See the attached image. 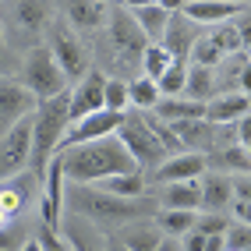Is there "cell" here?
I'll return each mask as SVG.
<instances>
[{"label": "cell", "instance_id": "6da1fadb", "mask_svg": "<svg viewBox=\"0 0 251 251\" xmlns=\"http://www.w3.org/2000/svg\"><path fill=\"white\" fill-rule=\"evenodd\" d=\"M60 163H64V177L68 184H103L110 177H121V174H135L138 163L131 159V152L121 145V138H99V142H89V145H78V149H68L60 152Z\"/></svg>", "mask_w": 251, "mask_h": 251}, {"label": "cell", "instance_id": "7a4b0ae2", "mask_svg": "<svg viewBox=\"0 0 251 251\" xmlns=\"http://www.w3.org/2000/svg\"><path fill=\"white\" fill-rule=\"evenodd\" d=\"M64 205L75 212V220H89V223H99V226H127L135 220H149V209L152 202L149 198H113L106 191H96L89 184H68V195H64Z\"/></svg>", "mask_w": 251, "mask_h": 251}, {"label": "cell", "instance_id": "3957f363", "mask_svg": "<svg viewBox=\"0 0 251 251\" xmlns=\"http://www.w3.org/2000/svg\"><path fill=\"white\" fill-rule=\"evenodd\" d=\"M68 127H71V92H64L57 99H46V103H39L36 113H32V163L28 166L36 170L39 180L46 174L50 159L57 156Z\"/></svg>", "mask_w": 251, "mask_h": 251}, {"label": "cell", "instance_id": "277c9868", "mask_svg": "<svg viewBox=\"0 0 251 251\" xmlns=\"http://www.w3.org/2000/svg\"><path fill=\"white\" fill-rule=\"evenodd\" d=\"M22 85L36 96V103H46V99H57L68 92L71 81L64 78L60 64L53 60V53L46 50V43L32 46L28 57H25V71H22Z\"/></svg>", "mask_w": 251, "mask_h": 251}, {"label": "cell", "instance_id": "5b68a950", "mask_svg": "<svg viewBox=\"0 0 251 251\" xmlns=\"http://www.w3.org/2000/svg\"><path fill=\"white\" fill-rule=\"evenodd\" d=\"M46 50L53 53V60L60 64V71L68 81H78L89 75V50L85 43L78 39V32L68 25V22H50L46 28Z\"/></svg>", "mask_w": 251, "mask_h": 251}, {"label": "cell", "instance_id": "8992f818", "mask_svg": "<svg viewBox=\"0 0 251 251\" xmlns=\"http://www.w3.org/2000/svg\"><path fill=\"white\" fill-rule=\"evenodd\" d=\"M117 138H121V145L131 152V159L138 163V170L142 166H156L159 163H166L170 156L163 152V145H159V138L152 135V127H149V121H145V113H124V124L117 127Z\"/></svg>", "mask_w": 251, "mask_h": 251}, {"label": "cell", "instance_id": "52a82bcc", "mask_svg": "<svg viewBox=\"0 0 251 251\" xmlns=\"http://www.w3.org/2000/svg\"><path fill=\"white\" fill-rule=\"evenodd\" d=\"M106 28H110V46L117 50V64H121V68H127V64H142V53H145L149 39L142 36V28L135 25V18L127 14L124 4H113Z\"/></svg>", "mask_w": 251, "mask_h": 251}, {"label": "cell", "instance_id": "ba28073f", "mask_svg": "<svg viewBox=\"0 0 251 251\" xmlns=\"http://www.w3.org/2000/svg\"><path fill=\"white\" fill-rule=\"evenodd\" d=\"M32 163V117L18 121L0 138V180L22 177Z\"/></svg>", "mask_w": 251, "mask_h": 251}, {"label": "cell", "instance_id": "9c48e42d", "mask_svg": "<svg viewBox=\"0 0 251 251\" xmlns=\"http://www.w3.org/2000/svg\"><path fill=\"white\" fill-rule=\"evenodd\" d=\"M121 124H124V113H113V110H99V113L81 117V121H75V124L68 127V135H64V142H60V149H57V156L68 152V149L99 142V138H113Z\"/></svg>", "mask_w": 251, "mask_h": 251}, {"label": "cell", "instance_id": "30bf717a", "mask_svg": "<svg viewBox=\"0 0 251 251\" xmlns=\"http://www.w3.org/2000/svg\"><path fill=\"white\" fill-rule=\"evenodd\" d=\"M64 195H68V177H64L60 156H53L43 174V202H39V220H43V230H50V233H60Z\"/></svg>", "mask_w": 251, "mask_h": 251}, {"label": "cell", "instance_id": "8fae6325", "mask_svg": "<svg viewBox=\"0 0 251 251\" xmlns=\"http://www.w3.org/2000/svg\"><path fill=\"white\" fill-rule=\"evenodd\" d=\"M36 106H39L36 96H32L18 78H0V138H4L18 121L32 117Z\"/></svg>", "mask_w": 251, "mask_h": 251}, {"label": "cell", "instance_id": "7c38bea8", "mask_svg": "<svg viewBox=\"0 0 251 251\" xmlns=\"http://www.w3.org/2000/svg\"><path fill=\"white\" fill-rule=\"evenodd\" d=\"M188 22H195L198 28H216L226 25L230 18L248 11V4H233V0H184V4H174Z\"/></svg>", "mask_w": 251, "mask_h": 251}, {"label": "cell", "instance_id": "4fadbf2b", "mask_svg": "<svg viewBox=\"0 0 251 251\" xmlns=\"http://www.w3.org/2000/svg\"><path fill=\"white\" fill-rule=\"evenodd\" d=\"M205 36V28H198L195 22H188L184 14L174 7V14H170V22H166V32H163V39H159V46L170 53L174 60H180V64H188V57H191V50H195V43Z\"/></svg>", "mask_w": 251, "mask_h": 251}, {"label": "cell", "instance_id": "5bb4252c", "mask_svg": "<svg viewBox=\"0 0 251 251\" xmlns=\"http://www.w3.org/2000/svg\"><path fill=\"white\" fill-rule=\"evenodd\" d=\"M209 170V159L202 152H184V156H170L166 163H159L152 170V184L166 188V184H184V180H202Z\"/></svg>", "mask_w": 251, "mask_h": 251}, {"label": "cell", "instance_id": "9a60e30c", "mask_svg": "<svg viewBox=\"0 0 251 251\" xmlns=\"http://www.w3.org/2000/svg\"><path fill=\"white\" fill-rule=\"evenodd\" d=\"M99 110H106V75L89 71L71 89V124L81 121V117H89V113H99Z\"/></svg>", "mask_w": 251, "mask_h": 251}, {"label": "cell", "instance_id": "2e32d148", "mask_svg": "<svg viewBox=\"0 0 251 251\" xmlns=\"http://www.w3.org/2000/svg\"><path fill=\"white\" fill-rule=\"evenodd\" d=\"M64 22H68L75 32H99L110 22L113 4H103V0H75V4H64Z\"/></svg>", "mask_w": 251, "mask_h": 251}, {"label": "cell", "instance_id": "e0dca14e", "mask_svg": "<svg viewBox=\"0 0 251 251\" xmlns=\"http://www.w3.org/2000/svg\"><path fill=\"white\" fill-rule=\"evenodd\" d=\"M127 14L135 18V25L142 28V36L149 43H159L163 32H166V22H170L174 7L170 4H159V0H149V4H124Z\"/></svg>", "mask_w": 251, "mask_h": 251}, {"label": "cell", "instance_id": "ac0fdd59", "mask_svg": "<svg viewBox=\"0 0 251 251\" xmlns=\"http://www.w3.org/2000/svg\"><path fill=\"white\" fill-rule=\"evenodd\" d=\"M198 188H202V212L205 216H223L233 205V184H230L226 174L205 170V177L198 180Z\"/></svg>", "mask_w": 251, "mask_h": 251}, {"label": "cell", "instance_id": "d6986e66", "mask_svg": "<svg viewBox=\"0 0 251 251\" xmlns=\"http://www.w3.org/2000/svg\"><path fill=\"white\" fill-rule=\"evenodd\" d=\"M251 110V99L241 92H220L205 103V121L209 124H237L241 117Z\"/></svg>", "mask_w": 251, "mask_h": 251}, {"label": "cell", "instance_id": "ffe728a7", "mask_svg": "<svg viewBox=\"0 0 251 251\" xmlns=\"http://www.w3.org/2000/svg\"><path fill=\"white\" fill-rule=\"evenodd\" d=\"M0 14H7L22 32L36 36V32H46L50 22H53V4H7L0 7Z\"/></svg>", "mask_w": 251, "mask_h": 251}, {"label": "cell", "instance_id": "44dd1931", "mask_svg": "<svg viewBox=\"0 0 251 251\" xmlns=\"http://www.w3.org/2000/svg\"><path fill=\"white\" fill-rule=\"evenodd\" d=\"M156 202H159V209H184V212H198V209H202V188H198V180L166 184V188H156Z\"/></svg>", "mask_w": 251, "mask_h": 251}, {"label": "cell", "instance_id": "7402d4cb", "mask_svg": "<svg viewBox=\"0 0 251 251\" xmlns=\"http://www.w3.org/2000/svg\"><path fill=\"white\" fill-rule=\"evenodd\" d=\"M117 241H121L127 251H156V248L163 244V233H159V226L152 223V216H149V220H135V223L121 226Z\"/></svg>", "mask_w": 251, "mask_h": 251}, {"label": "cell", "instance_id": "603a6c76", "mask_svg": "<svg viewBox=\"0 0 251 251\" xmlns=\"http://www.w3.org/2000/svg\"><path fill=\"white\" fill-rule=\"evenodd\" d=\"M152 223L159 226L163 237L180 241L184 233H191V230H195L198 212H184V209H156V212H152Z\"/></svg>", "mask_w": 251, "mask_h": 251}, {"label": "cell", "instance_id": "cb8c5ba5", "mask_svg": "<svg viewBox=\"0 0 251 251\" xmlns=\"http://www.w3.org/2000/svg\"><path fill=\"white\" fill-rule=\"evenodd\" d=\"M159 121L166 124H180V121H205V103H195V99H159V106L152 110Z\"/></svg>", "mask_w": 251, "mask_h": 251}, {"label": "cell", "instance_id": "d4e9b609", "mask_svg": "<svg viewBox=\"0 0 251 251\" xmlns=\"http://www.w3.org/2000/svg\"><path fill=\"white\" fill-rule=\"evenodd\" d=\"M205 159H209V170L226 174V177H244V174H251V152H244L241 145L220 149V152H212V156H205Z\"/></svg>", "mask_w": 251, "mask_h": 251}, {"label": "cell", "instance_id": "484cf974", "mask_svg": "<svg viewBox=\"0 0 251 251\" xmlns=\"http://www.w3.org/2000/svg\"><path fill=\"white\" fill-rule=\"evenodd\" d=\"M159 99H163V96H159V85H156L152 78H142V75H138V78L127 81V106L135 110V113H152V110L159 106ZM131 110H127V113H131Z\"/></svg>", "mask_w": 251, "mask_h": 251}, {"label": "cell", "instance_id": "4316f807", "mask_svg": "<svg viewBox=\"0 0 251 251\" xmlns=\"http://www.w3.org/2000/svg\"><path fill=\"white\" fill-rule=\"evenodd\" d=\"M96 191H106L113 198H127V202H135V198H145L149 184H145V174L135 170V174H121V177H110L103 184H96Z\"/></svg>", "mask_w": 251, "mask_h": 251}, {"label": "cell", "instance_id": "83f0119b", "mask_svg": "<svg viewBox=\"0 0 251 251\" xmlns=\"http://www.w3.org/2000/svg\"><path fill=\"white\" fill-rule=\"evenodd\" d=\"M212 96H216V68H191V64H188V85H184V99L209 103Z\"/></svg>", "mask_w": 251, "mask_h": 251}, {"label": "cell", "instance_id": "f1b7e54d", "mask_svg": "<svg viewBox=\"0 0 251 251\" xmlns=\"http://www.w3.org/2000/svg\"><path fill=\"white\" fill-rule=\"evenodd\" d=\"M28 202V184L22 177H11V180H0V212L7 216H18Z\"/></svg>", "mask_w": 251, "mask_h": 251}, {"label": "cell", "instance_id": "f546056e", "mask_svg": "<svg viewBox=\"0 0 251 251\" xmlns=\"http://www.w3.org/2000/svg\"><path fill=\"white\" fill-rule=\"evenodd\" d=\"M170 64H174V57L166 53L159 43H149V46H145V53H142V78L159 81L166 71H170Z\"/></svg>", "mask_w": 251, "mask_h": 251}, {"label": "cell", "instance_id": "4dcf8cb0", "mask_svg": "<svg viewBox=\"0 0 251 251\" xmlns=\"http://www.w3.org/2000/svg\"><path fill=\"white\" fill-rule=\"evenodd\" d=\"M156 85H159V96H163V99H180V96H184V85H188V64L174 60L170 71H166Z\"/></svg>", "mask_w": 251, "mask_h": 251}, {"label": "cell", "instance_id": "1f68e13d", "mask_svg": "<svg viewBox=\"0 0 251 251\" xmlns=\"http://www.w3.org/2000/svg\"><path fill=\"white\" fill-rule=\"evenodd\" d=\"M106 110L113 113H127V81L124 78H110L106 75Z\"/></svg>", "mask_w": 251, "mask_h": 251}, {"label": "cell", "instance_id": "d6a6232c", "mask_svg": "<svg viewBox=\"0 0 251 251\" xmlns=\"http://www.w3.org/2000/svg\"><path fill=\"white\" fill-rule=\"evenodd\" d=\"M223 244H226V251H251V226L233 220L230 230L223 233Z\"/></svg>", "mask_w": 251, "mask_h": 251}, {"label": "cell", "instance_id": "836d02e7", "mask_svg": "<svg viewBox=\"0 0 251 251\" xmlns=\"http://www.w3.org/2000/svg\"><path fill=\"white\" fill-rule=\"evenodd\" d=\"M195 230L205 233V237H223V233L230 230V220H226V216H202V212H198Z\"/></svg>", "mask_w": 251, "mask_h": 251}, {"label": "cell", "instance_id": "e575fe53", "mask_svg": "<svg viewBox=\"0 0 251 251\" xmlns=\"http://www.w3.org/2000/svg\"><path fill=\"white\" fill-rule=\"evenodd\" d=\"M39 244H43V251H75V244L64 237V233H50V230H43Z\"/></svg>", "mask_w": 251, "mask_h": 251}, {"label": "cell", "instance_id": "d590c367", "mask_svg": "<svg viewBox=\"0 0 251 251\" xmlns=\"http://www.w3.org/2000/svg\"><path fill=\"white\" fill-rule=\"evenodd\" d=\"M233 28H237V36H241V46H244V53H251V7H248L244 14H237Z\"/></svg>", "mask_w": 251, "mask_h": 251}, {"label": "cell", "instance_id": "8d00e7d4", "mask_svg": "<svg viewBox=\"0 0 251 251\" xmlns=\"http://www.w3.org/2000/svg\"><path fill=\"white\" fill-rule=\"evenodd\" d=\"M230 184H233V202H251V174L230 177Z\"/></svg>", "mask_w": 251, "mask_h": 251}, {"label": "cell", "instance_id": "74e56055", "mask_svg": "<svg viewBox=\"0 0 251 251\" xmlns=\"http://www.w3.org/2000/svg\"><path fill=\"white\" fill-rule=\"evenodd\" d=\"M237 145L244 149V152H251V110L237 121Z\"/></svg>", "mask_w": 251, "mask_h": 251}, {"label": "cell", "instance_id": "f35d334b", "mask_svg": "<svg viewBox=\"0 0 251 251\" xmlns=\"http://www.w3.org/2000/svg\"><path fill=\"white\" fill-rule=\"evenodd\" d=\"M233 220L251 226V202H233Z\"/></svg>", "mask_w": 251, "mask_h": 251}, {"label": "cell", "instance_id": "ab89813d", "mask_svg": "<svg viewBox=\"0 0 251 251\" xmlns=\"http://www.w3.org/2000/svg\"><path fill=\"white\" fill-rule=\"evenodd\" d=\"M237 92L251 99V60L244 64V71H241V81H237Z\"/></svg>", "mask_w": 251, "mask_h": 251}, {"label": "cell", "instance_id": "60d3db41", "mask_svg": "<svg viewBox=\"0 0 251 251\" xmlns=\"http://www.w3.org/2000/svg\"><path fill=\"white\" fill-rule=\"evenodd\" d=\"M14 244H18V233H14V230H0V251H7Z\"/></svg>", "mask_w": 251, "mask_h": 251}, {"label": "cell", "instance_id": "b9f144b4", "mask_svg": "<svg viewBox=\"0 0 251 251\" xmlns=\"http://www.w3.org/2000/svg\"><path fill=\"white\" fill-rule=\"evenodd\" d=\"M156 251H184V248H180V241H170V237H163V244H159Z\"/></svg>", "mask_w": 251, "mask_h": 251}, {"label": "cell", "instance_id": "7bdbcfd3", "mask_svg": "<svg viewBox=\"0 0 251 251\" xmlns=\"http://www.w3.org/2000/svg\"><path fill=\"white\" fill-rule=\"evenodd\" d=\"M103 251H127V248H124L121 241H117V237H110V241L103 244Z\"/></svg>", "mask_w": 251, "mask_h": 251}, {"label": "cell", "instance_id": "ee69618b", "mask_svg": "<svg viewBox=\"0 0 251 251\" xmlns=\"http://www.w3.org/2000/svg\"><path fill=\"white\" fill-rule=\"evenodd\" d=\"M22 251H43V244H39V241H25Z\"/></svg>", "mask_w": 251, "mask_h": 251}, {"label": "cell", "instance_id": "f6af8a7d", "mask_svg": "<svg viewBox=\"0 0 251 251\" xmlns=\"http://www.w3.org/2000/svg\"><path fill=\"white\" fill-rule=\"evenodd\" d=\"M7 50V32H4V22H0V53Z\"/></svg>", "mask_w": 251, "mask_h": 251}, {"label": "cell", "instance_id": "bcb514c9", "mask_svg": "<svg viewBox=\"0 0 251 251\" xmlns=\"http://www.w3.org/2000/svg\"><path fill=\"white\" fill-rule=\"evenodd\" d=\"M4 223H7V216H4V212H0V230H4Z\"/></svg>", "mask_w": 251, "mask_h": 251}, {"label": "cell", "instance_id": "7dc6e473", "mask_svg": "<svg viewBox=\"0 0 251 251\" xmlns=\"http://www.w3.org/2000/svg\"><path fill=\"white\" fill-rule=\"evenodd\" d=\"M248 60H251V53H248Z\"/></svg>", "mask_w": 251, "mask_h": 251}]
</instances>
